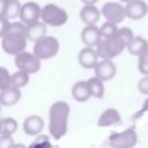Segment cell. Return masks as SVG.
<instances>
[{
	"label": "cell",
	"mask_w": 148,
	"mask_h": 148,
	"mask_svg": "<svg viewBox=\"0 0 148 148\" xmlns=\"http://www.w3.org/2000/svg\"><path fill=\"white\" fill-rule=\"evenodd\" d=\"M69 111V105L62 101H58L51 105L49 112V131L54 139H60L66 134Z\"/></svg>",
	"instance_id": "cell-1"
},
{
	"label": "cell",
	"mask_w": 148,
	"mask_h": 148,
	"mask_svg": "<svg viewBox=\"0 0 148 148\" xmlns=\"http://www.w3.org/2000/svg\"><path fill=\"white\" fill-rule=\"evenodd\" d=\"M127 42L117 32L112 37L103 38L96 46V52L101 59H112L120 54L127 47Z\"/></svg>",
	"instance_id": "cell-2"
},
{
	"label": "cell",
	"mask_w": 148,
	"mask_h": 148,
	"mask_svg": "<svg viewBox=\"0 0 148 148\" xmlns=\"http://www.w3.org/2000/svg\"><path fill=\"white\" fill-rule=\"evenodd\" d=\"M59 40L52 36H43L34 42V53L42 60L54 57L59 51Z\"/></svg>",
	"instance_id": "cell-3"
},
{
	"label": "cell",
	"mask_w": 148,
	"mask_h": 148,
	"mask_svg": "<svg viewBox=\"0 0 148 148\" xmlns=\"http://www.w3.org/2000/svg\"><path fill=\"white\" fill-rule=\"evenodd\" d=\"M40 20L44 23H46L47 25L60 27L67 22L68 14L64 8H61L54 3H47L42 8Z\"/></svg>",
	"instance_id": "cell-4"
},
{
	"label": "cell",
	"mask_w": 148,
	"mask_h": 148,
	"mask_svg": "<svg viewBox=\"0 0 148 148\" xmlns=\"http://www.w3.org/2000/svg\"><path fill=\"white\" fill-rule=\"evenodd\" d=\"M27 40L28 38L25 34H9L6 36H2L1 46L6 53L16 56L25 50Z\"/></svg>",
	"instance_id": "cell-5"
},
{
	"label": "cell",
	"mask_w": 148,
	"mask_h": 148,
	"mask_svg": "<svg viewBox=\"0 0 148 148\" xmlns=\"http://www.w3.org/2000/svg\"><path fill=\"white\" fill-rule=\"evenodd\" d=\"M40 60L34 52L23 51L15 56V66L17 69L24 71L29 74H34L40 68Z\"/></svg>",
	"instance_id": "cell-6"
},
{
	"label": "cell",
	"mask_w": 148,
	"mask_h": 148,
	"mask_svg": "<svg viewBox=\"0 0 148 148\" xmlns=\"http://www.w3.org/2000/svg\"><path fill=\"white\" fill-rule=\"evenodd\" d=\"M136 141L138 135L133 128L125 130L120 133H113L109 136V143L114 148H131L135 146Z\"/></svg>",
	"instance_id": "cell-7"
},
{
	"label": "cell",
	"mask_w": 148,
	"mask_h": 148,
	"mask_svg": "<svg viewBox=\"0 0 148 148\" xmlns=\"http://www.w3.org/2000/svg\"><path fill=\"white\" fill-rule=\"evenodd\" d=\"M102 15L106 21L113 22L116 24L120 23L124 21V18L127 16L126 15V8L123 6L120 2L116 1H109L105 2L102 7Z\"/></svg>",
	"instance_id": "cell-8"
},
{
	"label": "cell",
	"mask_w": 148,
	"mask_h": 148,
	"mask_svg": "<svg viewBox=\"0 0 148 148\" xmlns=\"http://www.w3.org/2000/svg\"><path fill=\"white\" fill-rule=\"evenodd\" d=\"M40 15H42V8L39 7L38 3L34 1H28L22 5L20 18L24 24H29L35 21H38L40 18Z\"/></svg>",
	"instance_id": "cell-9"
},
{
	"label": "cell",
	"mask_w": 148,
	"mask_h": 148,
	"mask_svg": "<svg viewBox=\"0 0 148 148\" xmlns=\"http://www.w3.org/2000/svg\"><path fill=\"white\" fill-rule=\"evenodd\" d=\"M81 39L86 44V46H97L99 42L103 39L99 28L96 24H86V27L81 31Z\"/></svg>",
	"instance_id": "cell-10"
},
{
	"label": "cell",
	"mask_w": 148,
	"mask_h": 148,
	"mask_svg": "<svg viewBox=\"0 0 148 148\" xmlns=\"http://www.w3.org/2000/svg\"><path fill=\"white\" fill-rule=\"evenodd\" d=\"M126 15L131 20H140L146 16L148 6L143 0H131L126 2Z\"/></svg>",
	"instance_id": "cell-11"
},
{
	"label": "cell",
	"mask_w": 148,
	"mask_h": 148,
	"mask_svg": "<svg viewBox=\"0 0 148 148\" xmlns=\"http://www.w3.org/2000/svg\"><path fill=\"white\" fill-rule=\"evenodd\" d=\"M94 71H95V75H97L103 81H108L116 75L117 68L116 65L111 61V59H102L101 61L97 62Z\"/></svg>",
	"instance_id": "cell-12"
},
{
	"label": "cell",
	"mask_w": 148,
	"mask_h": 148,
	"mask_svg": "<svg viewBox=\"0 0 148 148\" xmlns=\"http://www.w3.org/2000/svg\"><path fill=\"white\" fill-rule=\"evenodd\" d=\"M98 54L96 52V50H94L92 47L90 46H87V47H83L80 52H79V64L83 67V68H87V69H91V68H95V66L97 65L98 62Z\"/></svg>",
	"instance_id": "cell-13"
},
{
	"label": "cell",
	"mask_w": 148,
	"mask_h": 148,
	"mask_svg": "<svg viewBox=\"0 0 148 148\" xmlns=\"http://www.w3.org/2000/svg\"><path fill=\"white\" fill-rule=\"evenodd\" d=\"M21 98V91L18 87H15L13 84L1 89L0 94V102L3 106H12L16 104Z\"/></svg>",
	"instance_id": "cell-14"
},
{
	"label": "cell",
	"mask_w": 148,
	"mask_h": 148,
	"mask_svg": "<svg viewBox=\"0 0 148 148\" xmlns=\"http://www.w3.org/2000/svg\"><path fill=\"white\" fill-rule=\"evenodd\" d=\"M43 128H44V120L39 116L36 114L29 116L23 121V130L24 133L28 135H37L38 133L42 132Z\"/></svg>",
	"instance_id": "cell-15"
},
{
	"label": "cell",
	"mask_w": 148,
	"mask_h": 148,
	"mask_svg": "<svg viewBox=\"0 0 148 148\" xmlns=\"http://www.w3.org/2000/svg\"><path fill=\"white\" fill-rule=\"evenodd\" d=\"M46 23L43 21H35L32 23L25 24V36L29 40L36 42L40 37L46 35Z\"/></svg>",
	"instance_id": "cell-16"
},
{
	"label": "cell",
	"mask_w": 148,
	"mask_h": 148,
	"mask_svg": "<svg viewBox=\"0 0 148 148\" xmlns=\"http://www.w3.org/2000/svg\"><path fill=\"white\" fill-rule=\"evenodd\" d=\"M102 12L95 5H84L80 10V18L84 24H96Z\"/></svg>",
	"instance_id": "cell-17"
},
{
	"label": "cell",
	"mask_w": 148,
	"mask_h": 148,
	"mask_svg": "<svg viewBox=\"0 0 148 148\" xmlns=\"http://www.w3.org/2000/svg\"><path fill=\"white\" fill-rule=\"evenodd\" d=\"M120 123V114L116 109H106L98 118L97 125L99 127L113 126Z\"/></svg>",
	"instance_id": "cell-18"
},
{
	"label": "cell",
	"mask_w": 148,
	"mask_h": 148,
	"mask_svg": "<svg viewBox=\"0 0 148 148\" xmlns=\"http://www.w3.org/2000/svg\"><path fill=\"white\" fill-rule=\"evenodd\" d=\"M72 96L77 102H86L90 98L91 94L87 81H77L72 87Z\"/></svg>",
	"instance_id": "cell-19"
},
{
	"label": "cell",
	"mask_w": 148,
	"mask_h": 148,
	"mask_svg": "<svg viewBox=\"0 0 148 148\" xmlns=\"http://www.w3.org/2000/svg\"><path fill=\"white\" fill-rule=\"evenodd\" d=\"M9 34H25V24L21 22H10L7 18H1V37Z\"/></svg>",
	"instance_id": "cell-20"
},
{
	"label": "cell",
	"mask_w": 148,
	"mask_h": 148,
	"mask_svg": "<svg viewBox=\"0 0 148 148\" xmlns=\"http://www.w3.org/2000/svg\"><path fill=\"white\" fill-rule=\"evenodd\" d=\"M104 81L102 79H99L97 75L90 77L87 80V83H88V87H89V90H90V94L92 97H96V98H102L103 95H104Z\"/></svg>",
	"instance_id": "cell-21"
},
{
	"label": "cell",
	"mask_w": 148,
	"mask_h": 148,
	"mask_svg": "<svg viewBox=\"0 0 148 148\" xmlns=\"http://www.w3.org/2000/svg\"><path fill=\"white\" fill-rule=\"evenodd\" d=\"M148 47V42L143 38V37H140V36H134V38L131 40V43L128 44L127 46V50L133 56H140L146 49Z\"/></svg>",
	"instance_id": "cell-22"
},
{
	"label": "cell",
	"mask_w": 148,
	"mask_h": 148,
	"mask_svg": "<svg viewBox=\"0 0 148 148\" xmlns=\"http://www.w3.org/2000/svg\"><path fill=\"white\" fill-rule=\"evenodd\" d=\"M21 8H22V5H21L20 0H8L6 9L0 16H1V18H7V20L15 18V17L20 16Z\"/></svg>",
	"instance_id": "cell-23"
},
{
	"label": "cell",
	"mask_w": 148,
	"mask_h": 148,
	"mask_svg": "<svg viewBox=\"0 0 148 148\" xmlns=\"http://www.w3.org/2000/svg\"><path fill=\"white\" fill-rule=\"evenodd\" d=\"M17 130V123L14 118H2L1 119V134L13 135Z\"/></svg>",
	"instance_id": "cell-24"
},
{
	"label": "cell",
	"mask_w": 148,
	"mask_h": 148,
	"mask_svg": "<svg viewBox=\"0 0 148 148\" xmlns=\"http://www.w3.org/2000/svg\"><path fill=\"white\" fill-rule=\"evenodd\" d=\"M28 82H29V73L18 69L14 74H12V84L13 86L22 88V87L27 86Z\"/></svg>",
	"instance_id": "cell-25"
},
{
	"label": "cell",
	"mask_w": 148,
	"mask_h": 148,
	"mask_svg": "<svg viewBox=\"0 0 148 148\" xmlns=\"http://www.w3.org/2000/svg\"><path fill=\"white\" fill-rule=\"evenodd\" d=\"M99 30H101V34H102L103 38H109V37H112L113 35L117 34L118 28H117L116 23L110 22V21H105L102 24V27L99 28Z\"/></svg>",
	"instance_id": "cell-26"
},
{
	"label": "cell",
	"mask_w": 148,
	"mask_h": 148,
	"mask_svg": "<svg viewBox=\"0 0 148 148\" xmlns=\"http://www.w3.org/2000/svg\"><path fill=\"white\" fill-rule=\"evenodd\" d=\"M139 72L143 75H148V47L139 56V62H138Z\"/></svg>",
	"instance_id": "cell-27"
},
{
	"label": "cell",
	"mask_w": 148,
	"mask_h": 148,
	"mask_svg": "<svg viewBox=\"0 0 148 148\" xmlns=\"http://www.w3.org/2000/svg\"><path fill=\"white\" fill-rule=\"evenodd\" d=\"M10 84H12V75L5 67H1L0 68V88L3 89Z\"/></svg>",
	"instance_id": "cell-28"
},
{
	"label": "cell",
	"mask_w": 148,
	"mask_h": 148,
	"mask_svg": "<svg viewBox=\"0 0 148 148\" xmlns=\"http://www.w3.org/2000/svg\"><path fill=\"white\" fill-rule=\"evenodd\" d=\"M30 147H52V145L46 135H40L30 145Z\"/></svg>",
	"instance_id": "cell-29"
},
{
	"label": "cell",
	"mask_w": 148,
	"mask_h": 148,
	"mask_svg": "<svg viewBox=\"0 0 148 148\" xmlns=\"http://www.w3.org/2000/svg\"><path fill=\"white\" fill-rule=\"evenodd\" d=\"M0 147L1 148H14V141L12 139V135H7V134H1V139H0Z\"/></svg>",
	"instance_id": "cell-30"
},
{
	"label": "cell",
	"mask_w": 148,
	"mask_h": 148,
	"mask_svg": "<svg viewBox=\"0 0 148 148\" xmlns=\"http://www.w3.org/2000/svg\"><path fill=\"white\" fill-rule=\"evenodd\" d=\"M138 89L143 95H148V75H145L141 77L138 82Z\"/></svg>",
	"instance_id": "cell-31"
},
{
	"label": "cell",
	"mask_w": 148,
	"mask_h": 148,
	"mask_svg": "<svg viewBox=\"0 0 148 148\" xmlns=\"http://www.w3.org/2000/svg\"><path fill=\"white\" fill-rule=\"evenodd\" d=\"M81 1H82L84 5H95L98 0H81Z\"/></svg>",
	"instance_id": "cell-32"
},
{
	"label": "cell",
	"mask_w": 148,
	"mask_h": 148,
	"mask_svg": "<svg viewBox=\"0 0 148 148\" xmlns=\"http://www.w3.org/2000/svg\"><path fill=\"white\" fill-rule=\"evenodd\" d=\"M145 111H148V97L145 99L143 105H142V112H145Z\"/></svg>",
	"instance_id": "cell-33"
},
{
	"label": "cell",
	"mask_w": 148,
	"mask_h": 148,
	"mask_svg": "<svg viewBox=\"0 0 148 148\" xmlns=\"http://www.w3.org/2000/svg\"><path fill=\"white\" fill-rule=\"evenodd\" d=\"M120 1H121V2H125V3H126V2H128V1H131V0H120Z\"/></svg>",
	"instance_id": "cell-34"
}]
</instances>
